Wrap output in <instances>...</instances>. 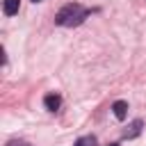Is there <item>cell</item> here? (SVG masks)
I'll return each instance as SVG.
<instances>
[{
    "label": "cell",
    "instance_id": "8",
    "mask_svg": "<svg viewBox=\"0 0 146 146\" xmlns=\"http://www.w3.org/2000/svg\"><path fill=\"white\" fill-rule=\"evenodd\" d=\"M32 2H41V0H32Z\"/></svg>",
    "mask_w": 146,
    "mask_h": 146
},
{
    "label": "cell",
    "instance_id": "1",
    "mask_svg": "<svg viewBox=\"0 0 146 146\" xmlns=\"http://www.w3.org/2000/svg\"><path fill=\"white\" fill-rule=\"evenodd\" d=\"M87 16H89V9H84L78 2H68V5H64L55 14V23L57 25H64V27H73V25H80Z\"/></svg>",
    "mask_w": 146,
    "mask_h": 146
},
{
    "label": "cell",
    "instance_id": "7",
    "mask_svg": "<svg viewBox=\"0 0 146 146\" xmlns=\"http://www.w3.org/2000/svg\"><path fill=\"white\" fill-rule=\"evenodd\" d=\"M107 146H119V144H107Z\"/></svg>",
    "mask_w": 146,
    "mask_h": 146
},
{
    "label": "cell",
    "instance_id": "6",
    "mask_svg": "<svg viewBox=\"0 0 146 146\" xmlns=\"http://www.w3.org/2000/svg\"><path fill=\"white\" fill-rule=\"evenodd\" d=\"M75 146H98V141H96V137L87 135V137H80V139L75 141Z\"/></svg>",
    "mask_w": 146,
    "mask_h": 146
},
{
    "label": "cell",
    "instance_id": "3",
    "mask_svg": "<svg viewBox=\"0 0 146 146\" xmlns=\"http://www.w3.org/2000/svg\"><path fill=\"white\" fill-rule=\"evenodd\" d=\"M43 105H46V110L55 112V110H59V105H62V98H59L57 94H48V96L43 98Z\"/></svg>",
    "mask_w": 146,
    "mask_h": 146
},
{
    "label": "cell",
    "instance_id": "2",
    "mask_svg": "<svg viewBox=\"0 0 146 146\" xmlns=\"http://www.w3.org/2000/svg\"><path fill=\"white\" fill-rule=\"evenodd\" d=\"M112 112H114V116H116L119 121H123V119L128 116V103H125V100H116V103L112 105Z\"/></svg>",
    "mask_w": 146,
    "mask_h": 146
},
{
    "label": "cell",
    "instance_id": "5",
    "mask_svg": "<svg viewBox=\"0 0 146 146\" xmlns=\"http://www.w3.org/2000/svg\"><path fill=\"white\" fill-rule=\"evenodd\" d=\"M139 132H141V119H135V121L130 123V130H125V132H123V137L132 139V137H137Z\"/></svg>",
    "mask_w": 146,
    "mask_h": 146
},
{
    "label": "cell",
    "instance_id": "4",
    "mask_svg": "<svg viewBox=\"0 0 146 146\" xmlns=\"http://www.w3.org/2000/svg\"><path fill=\"white\" fill-rule=\"evenodd\" d=\"M18 7H21V0H5V2H2V11H5L7 16L18 14Z\"/></svg>",
    "mask_w": 146,
    "mask_h": 146
}]
</instances>
